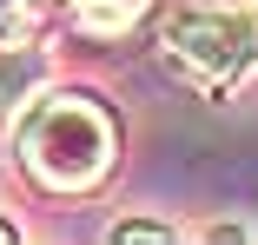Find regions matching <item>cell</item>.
Masks as SVG:
<instances>
[{
	"instance_id": "obj_4",
	"label": "cell",
	"mask_w": 258,
	"mask_h": 245,
	"mask_svg": "<svg viewBox=\"0 0 258 245\" xmlns=\"http://www.w3.org/2000/svg\"><path fill=\"white\" fill-rule=\"evenodd\" d=\"M67 7H73L86 27H99V33H119V27H133V20L146 14V0H67Z\"/></svg>"
},
{
	"instance_id": "obj_2",
	"label": "cell",
	"mask_w": 258,
	"mask_h": 245,
	"mask_svg": "<svg viewBox=\"0 0 258 245\" xmlns=\"http://www.w3.org/2000/svg\"><path fill=\"white\" fill-rule=\"evenodd\" d=\"M166 53L205 93H232L258 67V53H251V7H185L166 27Z\"/></svg>"
},
{
	"instance_id": "obj_1",
	"label": "cell",
	"mask_w": 258,
	"mask_h": 245,
	"mask_svg": "<svg viewBox=\"0 0 258 245\" xmlns=\"http://www.w3.org/2000/svg\"><path fill=\"white\" fill-rule=\"evenodd\" d=\"M119 153V119L93 93H33L20 119V166L53 186V192H86L113 172Z\"/></svg>"
},
{
	"instance_id": "obj_7",
	"label": "cell",
	"mask_w": 258,
	"mask_h": 245,
	"mask_svg": "<svg viewBox=\"0 0 258 245\" xmlns=\"http://www.w3.org/2000/svg\"><path fill=\"white\" fill-rule=\"evenodd\" d=\"M14 238H20V232H14V225H7V219H0V245H14Z\"/></svg>"
},
{
	"instance_id": "obj_3",
	"label": "cell",
	"mask_w": 258,
	"mask_h": 245,
	"mask_svg": "<svg viewBox=\"0 0 258 245\" xmlns=\"http://www.w3.org/2000/svg\"><path fill=\"white\" fill-rule=\"evenodd\" d=\"M46 80V53L33 46H0V113H14L20 100H33Z\"/></svg>"
},
{
	"instance_id": "obj_5",
	"label": "cell",
	"mask_w": 258,
	"mask_h": 245,
	"mask_svg": "<svg viewBox=\"0 0 258 245\" xmlns=\"http://www.w3.org/2000/svg\"><path fill=\"white\" fill-rule=\"evenodd\" d=\"M33 7H40V0H0V33H7V27H20Z\"/></svg>"
},
{
	"instance_id": "obj_8",
	"label": "cell",
	"mask_w": 258,
	"mask_h": 245,
	"mask_svg": "<svg viewBox=\"0 0 258 245\" xmlns=\"http://www.w3.org/2000/svg\"><path fill=\"white\" fill-rule=\"evenodd\" d=\"M251 53H258V7H251Z\"/></svg>"
},
{
	"instance_id": "obj_6",
	"label": "cell",
	"mask_w": 258,
	"mask_h": 245,
	"mask_svg": "<svg viewBox=\"0 0 258 245\" xmlns=\"http://www.w3.org/2000/svg\"><path fill=\"white\" fill-rule=\"evenodd\" d=\"M113 238H172V232H166V225H146V219H126Z\"/></svg>"
}]
</instances>
